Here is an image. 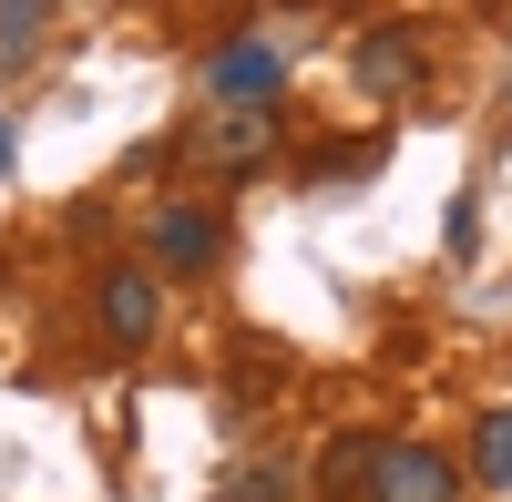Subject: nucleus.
I'll return each instance as SVG.
<instances>
[{"label":"nucleus","instance_id":"nucleus-2","mask_svg":"<svg viewBox=\"0 0 512 502\" xmlns=\"http://www.w3.org/2000/svg\"><path fill=\"white\" fill-rule=\"evenodd\" d=\"M369 502H461V472L441 462L431 441H379V462H369Z\"/></svg>","mask_w":512,"mask_h":502},{"label":"nucleus","instance_id":"nucleus-1","mask_svg":"<svg viewBox=\"0 0 512 502\" xmlns=\"http://www.w3.org/2000/svg\"><path fill=\"white\" fill-rule=\"evenodd\" d=\"M93 318H103L113 349H144L154 318H164V277H154V267H103V277H93Z\"/></svg>","mask_w":512,"mask_h":502},{"label":"nucleus","instance_id":"nucleus-9","mask_svg":"<svg viewBox=\"0 0 512 502\" xmlns=\"http://www.w3.org/2000/svg\"><path fill=\"white\" fill-rule=\"evenodd\" d=\"M41 31H52V11H41V0H21V11H0V52H41Z\"/></svg>","mask_w":512,"mask_h":502},{"label":"nucleus","instance_id":"nucleus-10","mask_svg":"<svg viewBox=\"0 0 512 502\" xmlns=\"http://www.w3.org/2000/svg\"><path fill=\"white\" fill-rule=\"evenodd\" d=\"M205 502H287V472H246V482H226V492H205Z\"/></svg>","mask_w":512,"mask_h":502},{"label":"nucleus","instance_id":"nucleus-8","mask_svg":"<svg viewBox=\"0 0 512 502\" xmlns=\"http://www.w3.org/2000/svg\"><path fill=\"white\" fill-rule=\"evenodd\" d=\"M472 472L502 492L512 482V410H482V431H472Z\"/></svg>","mask_w":512,"mask_h":502},{"label":"nucleus","instance_id":"nucleus-5","mask_svg":"<svg viewBox=\"0 0 512 502\" xmlns=\"http://www.w3.org/2000/svg\"><path fill=\"white\" fill-rule=\"evenodd\" d=\"M359 82H369L379 103H410V93H420V41H410L400 21H379V31L359 41Z\"/></svg>","mask_w":512,"mask_h":502},{"label":"nucleus","instance_id":"nucleus-6","mask_svg":"<svg viewBox=\"0 0 512 502\" xmlns=\"http://www.w3.org/2000/svg\"><path fill=\"white\" fill-rule=\"evenodd\" d=\"M195 154H216L226 175H246V164H267V154H277V113H226V123H205Z\"/></svg>","mask_w":512,"mask_h":502},{"label":"nucleus","instance_id":"nucleus-3","mask_svg":"<svg viewBox=\"0 0 512 502\" xmlns=\"http://www.w3.org/2000/svg\"><path fill=\"white\" fill-rule=\"evenodd\" d=\"M216 246H226V216H216V205H195V195L154 205V267L205 277V267H216Z\"/></svg>","mask_w":512,"mask_h":502},{"label":"nucleus","instance_id":"nucleus-7","mask_svg":"<svg viewBox=\"0 0 512 502\" xmlns=\"http://www.w3.org/2000/svg\"><path fill=\"white\" fill-rule=\"evenodd\" d=\"M369 462H379V441H369V431H338V441H328V462H318V492H328V502L369 492Z\"/></svg>","mask_w":512,"mask_h":502},{"label":"nucleus","instance_id":"nucleus-4","mask_svg":"<svg viewBox=\"0 0 512 502\" xmlns=\"http://www.w3.org/2000/svg\"><path fill=\"white\" fill-rule=\"evenodd\" d=\"M205 82H216V103L267 113V103H277V82H287V52H277V41H226V52L205 62Z\"/></svg>","mask_w":512,"mask_h":502}]
</instances>
